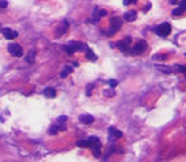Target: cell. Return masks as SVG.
<instances>
[{
  "mask_svg": "<svg viewBox=\"0 0 186 162\" xmlns=\"http://www.w3.org/2000/svg\"><path fill=\"white\" fill-rule=\"evenodd\" d=\"M108 133H109V137H111V140H118V138L122 137V131L118 130V129H116V128H113V126L109 128Z\"/></svg>",
  "mask_w": 186,
  "mask_h": 162,
  "instance_id": "9",
  "label": "cell"
},
{
  "mask_svg": "<svg viewBox=\"0 0 186 162\" xmlns=\"http://www.w3.org/2000/svg\"><path fill=\"white\" fill-rule=\"evenodd\" d=\"M68 27H69V24H68V21L66 20H64V21H61V24H60V27L57 28V31H56V36H61V35H64V33L66 32V29H68Z\"/></svg>",
  "mask_w": 186,
  "mask_h": 162,
  "instance_id": "10",
  "label": "cell"
},
{
  "mask_svg": "<svg viewBox=\"0 0 186 162\" xmlns=\"http://www.w3.org/2000/svg\"><path fill=\"white\" fill-rule=\"evenodd\" d=\"M2 32H3V36H4L7 40H13V39L18 37V32L13 31L11 28H3Z\"/></svg>",
  "mask_w": 186,
  "mask_h": 162,
  "instance_id": "8",
  "label": "cell"
},
{
  "mask_svg": "<svg viewBox=\"0 0 186 162\" xmlns=\"http://www.w3.org/2000/svg\"><path fill=\"white\" fill-rule=\"evenodd\" d=\"M35 56H36V52H35V50H31V52L25 56V61L29 63V64H32L33 61H35Z\"/></svg>",
  "mask_w": 186,
  "mask_h": 162,
  "instance_id": "17",
  "label": "cell"
},
{
  "mask_svg": "<svg viewBox=\"0 0 186 162\" xmlns=\"http://www.w3.org/2000/svg\"><path fill=\"white\" fill-rule=\"evenodd\" d=\"M130 41H132V39L128 36V37L124 39V40H122V41H118L117 47H118V48L121 49L124 53H128L129 50H130V49H129V45H130Z\"/></svg>",
  "mask_w": 186,
  "mask_h": 162,
  "instance_id": "7",
  "label": "cell"
},
{
  "mask_svg": "<svg viewBox=\"0 0 186 162\" xmlns=\"http://www.w3.org/2000/svg\"><path fill=\"white\" fill-rule=\"evenodd\" d=\"M89 147L92 149V153L95 157H100L101 156V142L97 137H89Z\"/></svg>",
  "mask_w": 186,
  "mask_h": 162,
  "instance_id": "2",
  "label": "cell"
},
{
  "mask_svg": "<svg viewBox=\"0 0 186 162\" xmlns=\"http://www.w3.org/2000/svg\"><path fill=\"white\" fill-rule=\"evenodd\" d=\"M170 3H172V4H177L178 2H177V0H170Z\"/></svg>",
  "mask_w": 186,
  "mask_h": 162,
  "instance_id": "28",
  "label": "cell"
},
{
  "mask_svg": "<svg viewBox=\"0 0 186 162\" xmlns=\"http://www.w3.org/2000/svg\"><path fill=\"white\" fill-rule=\"evenodd\" d=\"M184 73H185V75H186V65L184 66Z\"/></svg>",
  "mask_w": 186,
  "mask_h": 162,
  "instance_id": "29",
  "label": "cell"
},
{
  "mask_svg": "<svg viewBox=\"0 0 186 162\" xmlns=\"http://www.w3.org/2000/svg\"><path fill=\"white\" fill-rule=\"evenodd\" d=\"M92 88H93L92 84H91V85H89L88 88H86V94H88V96H91V90H92Z\"/></svg>",
  "mask_w": 186,
  "mask_h": 162,
  "instance_id": "26",
  "label": "cell"
},
{
  "mask_svg": "<svg viewBox=\"0 0 186 162\" xmlns=\"http://www.w3.org/2000/svg\"><path fill=\"white\" fill-rule=\"evenodd\" d=\"M106 15V11H104V9H97L96 8L95 11H93V23H97L100 19L102 18V16Z\"/></svg>",
  "mask_w": 186,
  "mask_h": 162,
  "instance_id": "11",
  "label": "cell"
},
{
  "mask_svg": "<svg viewBox=\"0 0 186 162\" xmlns=\"http://www.w3.org/2000/svg\"><path fill=\"white\" fill-rule=\"evenodd\" d=\"M136 18H137V13H136V11H129V12H126L124 15V19L126 20V21H134Z\"/></svg>",
  "mask_w": 186,
  "mask_h": 162,
  "instance_id": "13",
  "label": "cell"
},
{
  "mask_svg": "<svg viewBox=\"0 0 186 162\" xmlns=\"http://www.w3.org/2000/svg\"><path fill=\"white\" fill-rule=\"evenodd\" d=\"M122 27V20L120 18H112L111 19V31L108 32L109 36H112L113 33H116L120 28Z\"/></svg>",
  "mask_w": 186,
  "mask_h": 162,
  "instance_id": "6",
  "label": "cell"
},
{
  "mask_svg": "<svg viewBox=\"0 0 186 162\" xmlns=\"http://www.w3.org/2000/svg\"><path fill=\"white\" fill-rule=\"evenodd\" d=\"M185 55H186V53H185Z\"/></svg>",
  "mask_w": 186,
  "mask_h": 162,
  "instance_id": "30",
  "label": "cell"
},
{
  "mask_svg": "<svg viewBox=\"0 0 186 162\" xmlns=\"http://www.w3.org/2000/svg\"><path fill=\"white\" fill-rule=\"evenodd\" d=\"M72 70H73V69L71 68V66H65V68H64V70H63V72H61V75H60V76H61L63 79H64V77H66V76H68L69 73L72 72Z\"/></svg>",
  "mask_w": 186,
  "mask_h": 162,
  "instance_id": "18",
  "label": "cell"
},
{
  "mask_svg": "<svg viewBox=\"0 0 186 162\" xmlns=\"http://www.w3.org/2000/svg\"><path fill=\"white\" fill-rule=\"evenodd\" d=\"M79 120L81 121L82 124H86V125H88V124H92L93 121H95V118H93L91 114H81V116L79 117Z\"/></svg>",
  "mask_w": 186,
  "mask_h": 162,
  "instance_id": "12",
  "label": "cell"
},
{
  "mask_svg": "<svg viewBox=\"0 0 186 162\" xmlns=\"http://www.w3.org/2000/svg\"><path fill=\"white\" fill-rule=\"evenodd\" d=\"M104 94L106 97H113L114 96V92H113V90H104Z\"/></svg>",
  "mask_w": 186,
  "mask_h": 162,
  "instance_id": "22",
  "label": "cell"
},
{
  "mask_svg": "<svg viewBox=\"0 0 186 162\" xmlns=\"http://www.w3.org/2000/svg\"><path fill=\"white\" fill-rule=\"evenodd\" d=\"M86 48L88 47L85 45L84 43H79V41H71V43H68L64 47V50L66 53H68L69 56L73 55L75 52H77V50H86Z\"/></svg>",
  "mask_w": 186,
  "mask_h": 162,
  "instance_id": "1",
  "label": "cell"
},
{
  "mask_svg": "<svg viewBox=\"0 0 186 162\" xmlns=\"http://www.w3.org/2000/svg\"><path fill=\"white\" fill-rule=\"evenodd\" d=\"M43 94H44L45 97H48V99H53V97H56V90L53 89V88H45Z\"/></svg>",
  "mask_w": 186,
  "mask_h": 162,
  "instance_id": "14",
  "label": "cell"
},
{
  "mask_svg": "<svg viewBox=\"0 0 186 162\" xmlns=\"http://www.w3.org/2000/svg\"><path fill=\"white\" fill-rule=\"evenodd\" d=\"M146 48H148V44H146V41H144V40H138V41L136 43V45L133 47L132 53H133V55H142V53L146 50Z\"/></svg>",
  "mask_w": 186,
  "mask_h": 162,
  "instance_id": "5",
  "label": "cell"
},
{
  "mask_svg": "<svg viewBox=\"0 0 186 162\" xmlns=\"http://www.w3.org/2000/svg\"><path fill=\"white\" fill-rule=\"evenodd\" d=\"M7 7V2L5 0H2V2H0V8H5Z\"/></svg>",
  "mask_w": 186,
  "mask_h": 162,
  "instance_id": "27",
  "label": "cell"
},
{
  "mask_svg": "<svg viewBox=\"0 0 186 162\" xmlns=\"http://www.w3.org/2000/svg\"><path fill=\"white\" fill-rule=\"evenodd\" d=\"M179 8H181L182 11H186V0H181V2H179Z\"/></svg>",
  "mask_w": 186,
  "mask_h": 162,
  "instance_id": "21",
  "label": "cell"
},
{
  "mask_svg": "<svg viewBox=\"0 0 186 162\" xmlns=\"http://www.w3.org/2000/svg\"><path fill=\"white\" fill-rule=\"evenodd\" d=\"M170 32H172V25L169 24V23H162V24H159L157 28H156V33H157L158 36H161V37L169 36Z\"/></svg>",
  "mask_w": 186,
  "mask_h": 162,
  "instance_id": "3",
  "label": "cell"
},
{
  "mask_svg": "<svg viewBox=\"0 0 186 162\" xmlns=\"http://www.w3.org/2000/svg\"><path fill=\"white\" fill-rule=\"evenodd\" d=\"M156 68L159 70H164V73H172V69L169 66H161V65H156Z\"/></svg>",
  "mask_w": 186,
  "mask_h": 162,
  "instance_id": "19",
  "label": "cell"
},
{
  "mask_svg": "<svg viewBox=\"0 0 186 162\" xmlns=\"http://www.w3.org/2000/svg\"><path fill=\"white\" fill-rule=\"evenodd\" d=\"M76 145L79 147H81V149H86V147H89V140H79Z\"/></svg>",
  "mask_w": 186,
  "mask_h": 162,
  "instance_id": "15",
  "label": "cell"
},
{
  "mask_svg": "<svg viewBox=\"0 0 186 162\" xmlns=\"http://www.w3.org/2000/svg\"><path fill=\"white\" fill-rule=\"evenodd\" d=\"M173 16H181L182 15V13H184V11H182V9L181 8H179V7H178V8H175V9H173Z\"/></svg>",
  "mask_w": 186,
  "mask_h": 162,
  "instance_id": "20",
  "label": "cell"
},
{
  "mask_svg": "<svg viewBox=\"0 0 186 162\" xmlns=\"http://www.w3.org/2000/svg\"><path fill=\"white\" fill-rule=\"evenodd\" d=\"M86 59L88 60H92V61H96V60H97V56L95 55V53H93V50L92 49H89V48H86Z\"/></svg>",
  "mask_w": 186,
  "mask_h": 162,
  "instance_id": "16",
  "label": "cell"
},
{
  "mask_svg": "<svg viewBox=\"0 0 186 162\" xmlns=\"http://www.w3.org/2000/svg\"><path fill=\"white\" fill-rule=\"evenodd\" d=\"M7 49H8V52L11 53L12 56H15V57H21L23 56V48L19 45V44H16V43L8 44Z\"/></svg>",
  "mask_w": 186,
  "mask_h": 162,
  "instance_id": "4",
  "label": "cell"
},
{
  "mask_svg": "<svg viewBox=\"0 0 186 162\" xmlns=\"http://www.w3.org/2000/svg\"><path fill=\"white\" fill-rule=\"evenodd\" d=\"M132 3H136V0H124V5H129Z\"/></svg>",
  "mask_w": 186,
  "mask_h": 162,
  "instance_id": "25",
  "label": "cell"
},
{
  "mask_svg": "<svg viewBox=\"0 0 186 162\" xmlns=\"http://www.w3.org/2000/svg\"><path fill=\"white\" fill-rule=\"evenodd\" d=\"M117 84H118V81H117V80H109V85H111L112 88L117 86Z\"/></svg>",
  "mask_w": 186,
  "mask_h": 162,
  "instance_id": "23",
  "label": "cell"
},
{
  "mask_svg": "<svg viewBox=\"0 0 186 162\" xmlns=\"http://www.w3.org/2000/svg\"><path fill=\"white\" fill-rule=\"evenodd\" d=\"M65 121H66V116H61L57 118V124H63V122H65Z\"/></svg>",
  "mask_w": 186,
  "mask_h": 162,
  "instance_id": "24",
  "label": "cell"
}]
</instances>
